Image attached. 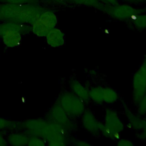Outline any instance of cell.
<instances>
[{
  "mask_svg": "<svg viewBox=\"0 0 146 146\" xmlns=\"http://www.w3.org/2000/svg\"><path fill=\"white\" fill-rule=\"evenodd\" d=\"M25 128L33 136H39L48 142L51 146L66 144V132L59 125L42 119L26 120Z\"/></svg>",
  "mask_w": 146,
  "mask_h": 146,
  "instance_id": "obj_1",
  "label": "cell"
},
{
  "mask_svg": "<svg viewBox=\"0 0 146 146\" xmlns=\"http://www.w3.org/2000/svg\"><path fill=\"white\" fill-rule=\"evenodd\" d=\"M58 102L70 117L81 116L86 110L85 103L72 91L63 92Z\"/></svg>",
  "mask_w": 146,
  "mask_h": 146,
  "instance_id": "obj_2",
  "label": "cell"
},
{
  "mask_svg": "<svg viewBox=\"0 0 146 146\" xmlns=\"http://www.w3.org/2000/svg\"><path fill=\"white\" fill-rule=\"evenodd\" d=\"M107 14L112 18L122 21H130L134 19L137 15L145 13L146 8L136 9L128 5H111L106 4L102 11Z\"/></svg>",
  "mask_w": 146,
  "mask_h": 146,
  "instance_id": "obj_3",
  "label": "cell"
},
{
  "mask_svg": "<svg viewBox=\"0 0 146 146\" xmlns=\"http://www.w3.org/2000/svg\"><path fill=\"white\" fill-rule=\"evenodd\" d=\"M46 10L38 3L25 4L17 14L10 22L24 24H32Z\"/></svg>",
  "mask_w": 146,
  "mask_h": 146,
  "instance_id": "obj_4",
  "label": "cell"
},
{
  "mask_svg": "<svg viewBox=\"0 0 146 146\" xmlns=\"http://www.w3.org/2000/svg\"><path fill=\"white\" fill-rule=\"evenodd\" d=\"M48 117L50 121L59 125L66 132L72 131L74 128V124L71 120L70 117L58 102L50 109Z\"/></svg>",
  "mask_w": 146,
  "mask_h": 146,
  "instance_id": "obj_5",
  "label": "cell"
},
{
  "mask_svg": "<svg viewBox=\"0 0 146 146\" xmlns=\"http://www.w3.org/2000/svg\"><path fill=\"white\" fill-rule=\"evenodd\" d=\"M146 93V69L141 64L135 73L132 79V96L137 104Z\"/></svg>",
  "mask_w": 146,
  "mask_h": 146,
  "instance_id": "obj_6",
  "label": "cell"
},
{
  "mask_svg": "<svg viewBox=\"0 0 146 146\" xmlns=\"http://www.w3.org/2000/svg\"><path fill=\"white\" fill-rule=\"evenodd\" d=\"M122 106L130 127L140 132L137 137L140 140L146 139V120L142 118L139 114H135L124 102H123Z\"/></svg>",
  "mask_w": 146,
  "mask_h": 146,
  "instance_id": "obj_7",
  "label": "cell"
},
{
  "mask_svg": "<svg viewBox=\"0 0 146 146\" xmlns=\"http://www.w3.org/2000/svg\"><path fill=\"white\" fill-rule=\"evenodd\" d=\"M103 123L108 129L117 133L122 132L124 128L123 123L117 112L111 108L106 109Z\"/></svg>",
  "mask_w": 146,
  "mask_h": 146,
  "instance_id": "obj_8",
  "label": "cell"
},
{
  "mask_svg": "<svg viewBox=\"0 0 146 146\" xmlns=\"http://www.w3.org/2000/svg\"><path fill=\"white\" fill-rule=\"evenodd\" d=\"M82 123L84 128L92 135L100 133V123L95 115L89 110H86L82 115Z\"/></svg>",
  "mask_w": 146,
  "mask_h": 146,
  "instance_id": "obj_9",
  "label": "cell"
},
{
  "mask_svg": "<svg viewBox=\"0 0 146 146\" xmlns=\"http://www.w3.org/2000/svg\"><path fill=\"white\" fill-rule=\"evenodd\" d=\"M23 5L8 3L0 4V22L11 21L21 9Z\"/></svg>",
  "mask_w": 146,
  "mask_h": 146,
  "instance_id": "obj_10",
  "label": "cell"
},
{
  "mask_svg": "<svg viewBox=\"0 0 146 146\" xmlns=\"http://www.w3.org/2000/svg\"><path fill=\"white\" fill-rule=\"evenodd\" d=\"M9 30H15L22 35L27 34L32 31L31 27L27 24L14 22H3L0 23V37Z\"/></svg>",
  "mask_w": 146,
  "mask_h": 146,
  "instance_id": "obj_11",
  "label": "cell"
},
{
  "mask_svg": "<svg viewBox=\"0 0 146 146\" xmlns=\"http://www.w3.org/2000/svg\"><path fill=\"white\" fill-rule=\"evenodd\" d=\"M47 43L52 47L62 46L65 42L64 34L59 29L53 28L51 29L46 35Z\"/></svg>",
  "mask_w": 146,
  "mask_h": 146,
  "instance_id": "obj_12",
  "label": "cell"
},
{
  "mask_svg": "<svg viewBox=\"0 0 146 146\" xmlns=\"http://www.w3.org/2000/svg\"><path fill=\"white\" fill-rule=\"evenodd\" d=\"M69 84L72 92L81 99L84 103L87 102L90 100L89 90H88L79 81L76 79L72 78L70 79Z\"/></svg>",
  "mask_w": 146,
  "mask_h": 146,
  "instance_id": "obj_13",
  "label": "cell"
},
{
  "mask_svg": "<svg viewBox=\"0 0 146 146\" xmlns=\"http://www.w3.org/2000/svg\"><path fill=\"white\" fill-rule=\"evenodd\" d=\"M3 43L9 47L19 46L22 40V34L15 30H9L2 35Z\"/></svg>",
  "mask_w": 146,
  "mask_h": 146,
  "instance_id": "obj_14",
  "label": "cell"
},
{
  "mask_svg": "<svg viewBox=\"0 0 146 146\" xmlns=\"http://www.w3.org/2000/svg\"><path fill=\"white\" fill-rule=\"evenodd\" d=\"M38 19L50 30L55 27L58 23L56 15L54 12L49 10L44 11Z\"/></svg>",
  "mask_w": 146,
  "mask_h": 146,
  "instance_id": "obj_15",
  "label": "cell"
},
{
  "mask_svg": "<svg viewBox=\"0 0 146 146\" xmlns=\"http://www.w3.org/2000/svg\"><path fill=\"white\" fill-rule=\"evenodd\" d=\"M63 1L66 3L91 7L101 11H103L106 5L99 0H63Z\"/></svg>",
  "mask_w": 146,
  "mask_h": 146,
  "instance_id": "obj_16",
  "label": "cell"
},
{
  "mask_svg": "<svg viewBox=\"0 0 146 146\" xmlns=\"http://www.w3.org/2000/svg\"><path fill=\"white\" fill-rule=\"evenodd\" d=\"M29 137L22 133H11L7 137V141L12 145L19 146L27 144Z\"/></svg>",
  "mask_w": 146,
  "mask_h": 146,
  "instance_id": "obj_17",
  "label": "cell"
},
{
  "mask_svg": "<svg viewBox=\"0 0 146 146\" xmlns=\"http://www.w3.org/2000/svg\"><path fill=\"white\" fill-rule=\"evenodd\" d=\"M102 96L103 103L112 104L118 100V94L112 88L108 87H102Z\"/></svg>",
  "mask_w": 146,
  "mask_h": 146,
  "instance_id": "obj_18",
  "label": "cell"
},
{
  "mask_svg": "<svg viewBox=\"0 0 146 146\" xmlns=\"http://www.w3.org/2000/svg\"><path fill=\"white\" fill-rule=\"evenodd\" d=\"M33 33L38 36H46L48 32L50 30L46 26H44L38 19H36L33 23L31 26Z\"/></svg>",
  "mask_w": 146,
  "mask_h": 146,
  "instance_id": "obj_19",
  "label": "cell"
},
{
  "mask_svg": "<svg viewBox=\"0 0 146 146\" xmlns=\"http://www.w3.org/2000/svg\"><path fill=\"white\" fill-rule=\"evenodd\" d=\"M102 87L100 86L94 87L89 90V96L90 100L98 104L103 103L102 96Z\"/></svg>",
  "mask_w": 146,
  "mask_h": 146,
  "instance_id": "obj_20",
  "label": "cell"
},
{
  "mask_svg": "<svg viewBox=\"0 0 146 146\" xmlns=\"http://www.w3.org/2000/svg\"><path fill=\"white\" fill-rule=\"evenodd\" d=\"M100 133H102L105 137L112 139V140H118L120 139V133H115L110 129H108L104 123L100 122Z\"/></svg>",
  "mask_w": 146,
  "mask_h": 146,
  "instance_id": "obj_21",
  "label": "cell"
},
{
  "mask_svg": "<svg viewBox=\"0 0 146 146\" xmlns=\"http://www.w3.org/2000/svg\"><path fill=\"white\" fill-rule=\"evenodd\" d=\"M137 29H146V14H140L130 21Z\"/></svg>",
  "mask_w": 146,
  "mask_h": 146,
  "instance_id": "obj_22",
  "label": "cell"
},
{
  "mask_svg": "<svg viewBox=\"0 0 146 146\" xmlns=\"http://www.w3.org/2000/svg\"><path fill=\"white\" fill-rule=\"evenodd\" d=\"M23 126V124L0 117V129H15Z\"/></svg>",
  "mask_w": 146,
  "mask_h": 146,
  "instance_id": "obj_23",
  "label": "cell"
},
{
  "mask_svg": "<svg viewBox=\"0 0 146 146\" xmlns=\"http://www.w3.org/2000/svg\"><path fill=\"white\" fill-rule=\"evenodd\" d=\"M27 145L29 146H44L46 145V143L45 140L39 136H34L29 137Z\"/></svg>",
  "mask_w": 146,
  "mask_h": 146,
  "instance_id": "obj_24",
  "label": "cell"
},
{
  "mask_svg": "<svg viewBox=\"0 0 146 146\" xmlns=\"http://www.w3.org/2000/svg\"><path fill=\"white\" fill-rule=\"evenodd\" d=\"M0 2L17 5L35 4L38 3V0H0Z\"/></svg>",
  "mask_w": 146,
  "mask_h": 146,
  "instance_id": "obj_25",
  "label": "cell"
},
{
  "mask_svg": "<svg viewBox=\"0 0 146 146\" xmlns=\"http://www.w3.org/2000/svg\"><path fill=\"white\" fill-rule=\"evenodd\" d=\"M137 105V113L140 116L146 114V93Z\"/></svg>",
  "mask_w": 146,
  "mask_h": 146,
  "instance_id": "obj_26",
  "label": "cell"
},
{
  "mask_svg": "<svg viewBox=\"0 0 146 146\" xmlns=\"http://www.w3.org/2000/svg\"><path fill=\"white\" fill-rule=\"evenodd\" d=\"M134 144L131 140L127 139H119L117 143L118 146H132Z\"/></svg>",
  "mask_w": 146,
  "mask_h": 146,
  "instance_id": "obj_27",
  "label": "cell"
},
{
  "mask_svg": "<svg viewBox=\"0 0 146 146\" xmlns=\"http://www.w3.org/2000/svg\"><path fill=\"white\" fill-rule=\"evenodd\" d=\"M75 145H78V146H88V145H91L89 143H88L86 141L82 140H77L74 141Z\"/></svg>",
  "mask_w": 146,
  "mask_h": 146,
  "instance_id": "obj_28",
  "label": "cell"
},
{
  "mask_svg": "<svg viewBox=\"0 0 146 146\" xmlns=\"http://www.w3.org/2000/svg\"><path fill=\"white\" fill-rule=\"evenodd\" d=\"M6 145H7V141L3 135L0 133V146H4Z\"/></svg>",
  "mask_w": 146,
  "mask_h": 146,
  "instance_id": "obj_29",
  "label": "cell"
},
{
  "mask_svg": "<svg viewBox=\"0 0 146 146\" xmlns=\"http://www.w3.org/2000/svg\"><path fill=\"white\" fill-rule=\"evenodd\" d=\"M128 2L132 3H140L144 2L146 0H124Z\"/></svg>",
  "mask_w": 146,
  "mask_h": 146,
  "instance_id": "obj_30",
  "label": "cell"
},
{
  "mask_svg": "<svg viewBox=\"0 0 146 146\" xmlns=\"http://www.w3.org/2000/svg\"><path fill=\"white\" fill-rule=\"evenodd\" d=\"M142 64L144 66V67L146 69V56H145V58L144 59V61H143V63H142Z\"/></svg>",
  "mask_w": 146,
  "mask_h": 146,
  "instance_id": "obj_31",
  "label": "cell"
},
{
  "mask_svg": "<svg viewBox=\"0 0 146 146\" xmlns=\"http://www.w3.org/2000/svg\"><path fill=\"white\" fill-rule=\"evenodd\" d=\"M52 1H55V2H58L59 3H64V2H63V0H52Z\"/></svg>",
  "mask_w": 146,
  "mask_h": 146,
  "instance_id": "obj_32",
  "label": "cell"
},
{
  "mask_svg": "<svg viewBox=\"0 0 146 146\" xmlns=\"http://www.w3.org/2000/svg\"><path fill=\"white\" fill-rule=\"evenodd\" d=\"M100 2H102V3H105V4H107V0H99Z\"/></svg>",
  "mask_w": 146,
  "mask_h": 146,
  "instance_id": "obj_33",
  "label": "cell"
}]
</instances>
